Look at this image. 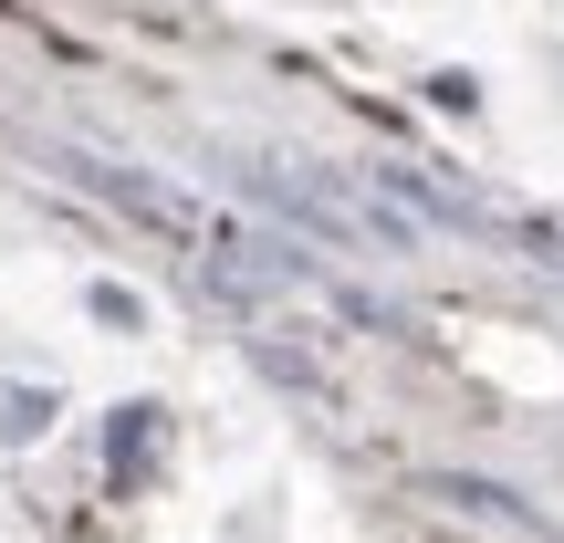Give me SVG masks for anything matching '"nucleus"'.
Masks as SVG:
<instances>
[{
	"instance_id": "nucleus-1",
	"label": "nucleus",
	"mask_w": 564,
	"mask_h": 543,
	"mask_svg": "<svg viewBox=\"0 0 564 543\" xmlns=\"http://www.w3.org/2000/svg\"><path fill=\"white\" fill-rule=\"evenodd\" d=\"M63 178H84L95 188V199H116L126 220H147V230H167V241H199V199H188V188H167V178H147V167H116V158H84V146H63Z\"/></svg>"
},
{
	"instance_id": "nucleus-2",
	"label": "nucleus",
	"mask_w": 564,
	"mask_h": 543,
	"mask_svg": "<svg viewBox=\"0 0 564 543\" xmlns=\"http://www.w3.org/2000/svg\"><path fill=\"white\" fill-rule=\"evenodd\" d=\"M419 502L460 512V523H481V533H502V543H544V533H554L533 502H512L502 481H470V470H429V481H419Z\"/></svg>"
},
{
	"instance_id": "nucleus-3",
	"label": "nucleus",
	"mask_w": 564,
	"mask_h": 543,
	"mask_svg": "<svg viewBox=\"0 0 564 543\" xmlns=\"http://www.w3.org/2000/svg\"><path fill=\"white\" fill-rule=\"evenodd\" d=\"M158 439V408H116V428H105V460H116V481H137V449Z\"/></svg>"
},
{
	"instance_id": "nucleus-4",
	"label": "nucleus",
	"mask_w": 564,
	"mask_h": 543,
	"mask_svg": "<svg viewBox=\"0 0 564 543\" xmlns=\"http://www.w3.org/2000/svg\"><path fill=\"white\" fill-rule=\"evenodd\" d=\"M84 303H95V324H116V335H137V324H147V303L126 293V282H95Z\"/></svg>"
},
{
	"instance_id": "nucleus-5",
	"label": "nucleus",
	"mask_w": 564,
	"mask_h": 543,
	"mask_svg": "<svg viewBox=\"0 0 564 543\" xmlns=\"http://www.w3.org/2000/svg\"><path fill=\"white\" fill-rule=\"evenodd\" d=\"M429 105H449V116H470V105H481V84H470V74H429Z\"/></svg>"
}]
</instances>
